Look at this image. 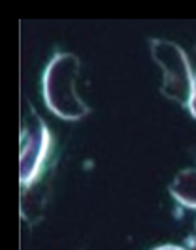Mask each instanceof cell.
Here are the masks:
<instances>
[{"label": "cell", "instance_id": "obj_3", "mask_svg": "<svg viewBox=\"0 0 196 250\" xmlns=\"http://www.w3.org/2000/svg\"><path fill=\"white\" fill-rule=\"evenodd\" d=\"M51 135L45 122L32 110L25 114L23 131H21V154H19V176L23 186H32L44 167L45 157L49 154Z\"/></svg>", "mask_w": 196, "mask_h": 250}, {"label": "cell", "instance_id": "obj_1", "mask_svg": "<svg viewBox=\"0 0 196 250\" xmlns=\"http://www.w3.org/2000/svg\"><path fill=\"white\" fill-rule=\"evenodd\" d=\"M81 61L74 53H57L47 62L42 78V91L47 108L66 122H77L89 114L87 103L77 93Z\"/></svg>", "mask_w": 196, "mask_h": 250}, {"label": "cell", "instance_id": "obj_5", "mask_svg": "<svg viewBox=\"0 0 196 250\" xmlns=\"http://www.w3.org/2000/svg\"><path fill=\"white\" fill-rule=\"evenodd\" d=\"M189 112H191V116L196 120V76H195V82H193V93H191V101H189Z\"/></svg>", "mask_w": 196, "mask_h": 250}, {"label": "cell", "instance_id": "obj_2", "mask_svg": "<svg viewBox=\"0 0 196 250\" xmlns=\"http://www.w3.org/2000/svg\"><path fill=\"white\" fill-rule=\"evenodd\" d=\"M149 46L151 57L162 72L160 93L181 106H189L195 76L187 53L176 42L164 38H153Z\"/></svg>", "mask_w": 196, "mask_h": 250}, {"label": "cell", "instance_id": "obj_6", "mask_svg": "<svg viewBox=\"0 0 196 250\" xmlns=\"http://www.w3.org/2000/svg\"><path fill=\"white\" fill-rule=\"evenodd\" d=\"M153 250H187V249L176 247V245H162V247H157V249H153Z\"/></svg>", "mask_w": 196, "mask_h": 250}, {"label": "cell", "instance_id": "obj_4", "mask_svg": "<svg viewBox=\"0 0 196 250\" xmlns=\"http://www.w3.org/2000/svg\"><path fill=\"white\" fill-rule=\"evenodd\" d=\"M170 193L179 205L196 208V169L181 171L170 184Z\"/></svg>", "mask_w": 196, "mask_h": 250}]
</instances>
